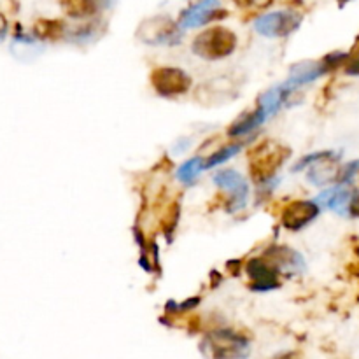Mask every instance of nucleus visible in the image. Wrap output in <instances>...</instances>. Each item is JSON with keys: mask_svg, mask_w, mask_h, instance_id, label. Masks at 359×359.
Masks as SVG:
<instances>
[{"mask_svg": "<svg viewBox=\"0 0 359 359\" xmlns=\"http://www.w3.org/2000/svg\"><path fill=\"white\" fill-rule=\"evenodd\" d=\"M290 156V151L273 140H265L249 153V172L252 181L266 184L270 179L276 177L277 170L283 167Z\"/></svg>", "mask_w": 359, "mask_h": 359, "instance_id": "nucleus-1", "label": "nucleus"}, {"mask_svg": "<svg viewBox=\"0 0 359 359\" xmlns=\"http://www.w3.org/2000/svg\"><path fill=\"white\" fill-rule=\"evenodd\" d=\"M237 35L226 27H210L193 41V55L203 60H221L233 55L237 49Z\"/></svg>", "mask_w": 359, "mask_h": 359, "instance_id": "nucleus-2", "label": "nucleus"}, {"mask_svg": "<svg viewBox=\"0 0 359 359\" xmlns=\"http://www.w3.org/2000/svg\"><path fill=\"white\" fill-rule=\"evenodd\" d=\"M207 354L212 359H245L251 344L231 330H219L207 337Z\"/></svg>", "mask_w": 359, "mask_h": 359, "instance_id": "nucleus-3", "label": "nucleus"}, {"mask_svg": "<svg viewBox=\"0 0 359 359\" xmlns=\"http://www.w3.org/2000/svg\"><path fill=\"white\" fill-rule=\"evenodd\" d=\"M300 23L302 16L294 11H273V13L262 14L255 21V30L269 39L287 37L300 27Z\"/></svg>", "mask_w": 359, "mask_h": 359, "instance_id": "nucleus-4", "label": "nucleus"}, {"mask_svg": "<svg viewBox=\"0 0 359 359\" xmlns=\"http://www.w3.org/2000/svg\"><path fill=\"white\" fill-rule=\"evenodd\" d=\"M151 84L161 97H179L191 88V77L175 67H158L151 72Z\"/></svg>", "mask_w": 359, "mask_h": 359, "instance_id": "nucleus-5", "label": "nucleus"}, {"mask_svg": "<svg viewBox=\"0 0 359 359\" xmlns=\"http://www.w3.org/2000/svg\"><path fill=\"white\" fill-rule=\"evenodd\" d=\"M179 28L168 18L156 16L140 25L139 37L147 44H175L179 41Z\"/></svg>", "mask_w": 359, "mask_h": 359, "instance_id": "nucleus-6", "label": "nucleus"}, {"mask_svg": "<svg viewBox=\"0 0 359 359\" xmlns=\"http://www.w3.org/2000/svg\"><path fill=\"white\" fill-rule=\"evenodd\" d=\"M321 214V207L316 203V200H298V202L290 203L286 209L283 210V216H280V223L284 228L291 231L304 230L305 226L312 223L316 217Z\"/></svg>", "mask_w": 359, "mask_h": 359, "instance_id": "nucleus-7", "label": "nucleus"}, {"mask_svg": "<svg viewBox=\"0 0 359 359\" xmlns=\"http://www.w3.org/2000/svg\"><path fill=\"white\" fill-rule=\"evenodd\" d=\"M221 16H226L223 9H221L219 0H200L198 4L189 7L184 11L181 16L179 27L181 28H196L203 27V25L210 23V21L217 20Z\"/></svg>", "mask_w": 359, "mask_h": 359, "instance_id": "nucleus-8", "label": "nucleus"}, {"mask_svg": "<svg viewBox=\"0 0 359 359\" xmlns=\"http://www.w3.org/2000/svg\"><path fill=\"white\" fill-rule=\"evenodd\" d=\"M214 182L219 186L223 191L231 196V207L233 209H242L245 205L249 186L248 181L235 170H221L214 175Z\"/></svg>", "mask_w": 359, "mask_h": 359, "instance_id": "nucleus-9", "label": "nucleus"}, {"mask_svg": "<svg viewBox=\"0 0 359 359\" xmlns=\"http://www.w3.org/2000/svg\"><path fill=\"white\" fill-rule=\"evenodd\" d=\"M245 270H248V276L251 279L252 291H272L279 287V280H277L279 272L265 258L251 259Z\"/></svg>", "mask_w": 359, "mask_h": 359, "instance_id": "nucleus-10", "label": "nucleus"}, {"mask_svg": "<svg viewBox=\"0 0 359 359\" xmlns=\"http://www.w3.org/2000/svg\"><path fill=\"white\" fill-rule=\"evenodd\" d=\"M263 258L277 270V272L286 273H298L304 272L305 262L297 251L290 248H270L263 255Z\"/></svg>", "mask_w": 359, "mask_h": 359, "instance_id": "nucleus-11", "label": "nucleus"}, {"mask_svg": "<svg viewBox=\"0 0 359 359\" xmlns=\"http://www.w3.org/2000/svg\"><path fill=\"white\" fill-rule=\"evenodd\" d=\"M328 70L326 63H314V62H305L298 63L291 69V76L284 81V86L291 91H297L298 88L305 86L309 83H314L318 77H321L323 74Z\"/></svg>", "mask_w": 359, "mask_h": 359, "instance_id": "nucleus-12", "label": "nucleus"}, {"mask_svg": "<svg viewBox=\"0 0 359 359\" xmlns=\"http://www.w3.org/2000/svg\"><path fill=\"white\" fill-rule=\"evenodd\" d=\"M354 193L356 191H351L346 186H335V188L323 191L321 195L316 198V203H318L319 207H326V209L335 210V212L342 214V216H347Z\"/></svg>", "mask_w": 359, "mask_h": 359, "instance_id": "nucleus-13", "label": "nucleus"}, {"mask_svg": "<svg viewBox=\"0 0 359 359\" xmlns=\"http://www.w3.org/2000/svg\"><path fill=\"white\" fill-rule=\"evenodd\" d=\"M60 2H62L63 11L77 20L93 16L97 13V0H60Z\"/></svg>", "mask_w": 359, "mask_h": 359, "instance_id": "nucleus-14", "label": "nucleus"}, {"mask_svg": "<svg viewBox=\"0 0 359 359\" xmlns=\"http://www.w3.org/2000/svg\"><path fill=\"white\" fill-rule=\"evenodd\" d=\"M202 170H205V160L202 156L191 158L177 168V179L181 182H191L198 177Z\"/></svg>", "mask_w": 359, "mask_h": 359, "instance_id": "nucleus-15", "label": "nucleus"}, {"mask_svg": "<svg viewBox=\"0 0 359 359\" xmlns=\"http://www.w3.org/2000/svg\"><path fill=\"white\" fill-rule=\"evenodd\" d=\"M241 147H242L241 144H230V146H224V147H221V149L214 151V153L205 160V170L207 168H214V167H217V165L226 163L230 158H233L235 154H238Z\"/></svg>", "mask_w": 359, "mask_h": 359, "instance_id": "nucleus-16", "label": "nucleus"}, {"mask_svg": "<svg viewBox=\"0 0 359 359\" xmlns=\"http://www.w3.org/2000/svg\"><path fill=\"white\" fill-rule=\"evenodd\" d=\"M35 32L42 39H58L63 35V23H60V21L42 20L35 25Z\"/></svg>", "mask_w": 359, "mask_h": 359, "instance_id": "nucleus-17", "label": "nucleus"}, {"mask_svg": "<svg viewBox=\"0 0 359 359\" xmlns=\"http://www.w3.org/2000/svg\"><path fill=\"white\" fill-rule=\"evenodd\" d=\"M344 67H346V72L349 74V76H359V51L347 56L346 65Z\"/></svg>", "mask_w": 359, "mask_h": 359, "instance_id": "nucleus-18", "label": "nucleus"}, {"mask_svg": "<svg viewBox=\"0 0 359 359\" xmlns=\"http://www.w3.org/2000/svg\"><path fill=\"white\" fill-rule=\"evenodd\" d=\"M347 216L358 217V219H359V193H354L353 200H351L349 212H347Z\"/></svg>", "mask_w": 359, "mask_h": 359, "instance_id": "nucleus-19", "label": "nucleus"}, {"mask_svg": "<svg viewBox=\"0 0 359 359\" xmlns=\"http://www.w3.org/2000/svg\"><path fill=\"white\" fill-rule=\"evenodd\" d=\"M6 32H7V21H6V18L0 14V41L6 37Z\"/></svg>", "mask_w": 359, "mask_h": 359, "instance_id": "nucleus-20", "label": "nucleus"}, {"mask_svg": "<svg viewBox=\"0 0 359 359\" xmlns=\"http://www.w3.org/2000/svg\"><path fill=\"white\" fill-rule=\"evenodd\" d=\"M235 4H237V6H241V7H249V6H252V4H255V0H233Z\"/></svg>", "mask_w": 359, "mask_h": 359, "instance_id": "nucleus-21", "label": "nucleus"}]
</instances>
